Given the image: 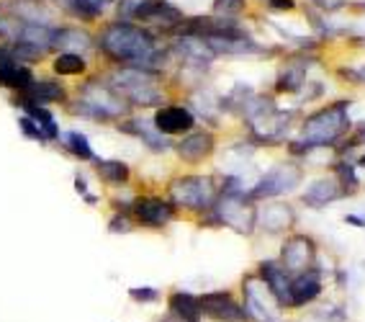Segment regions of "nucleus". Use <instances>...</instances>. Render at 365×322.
<instances>
[{
	"instance_id": "bb28decb",
	"label": "nucleus",
	"mask_w": 365,
	"mask_h": 322,
	"mask_svg": "<svg viewBox=\"0 0 365 322\" xmlns=\"http://www.w3.org/2000/svg\"><path fill=\"white\" fill-rule=\"evenodd\" d=\"M108 3L111 0H67L65 11L75 21H85L88 24V21H98Z\"/></svg>"
},
{
	"instance_id": "c756f323",
	"label": "nucleus",
	"mask_w": 365,
	"mask_h": 322,
	"mask_svg": "<svg viewBox=\"0 0 365 322\" xmlns=\"http://www.w3.org/2000/svg\"><path fill=\"white\" fill-rule=\"evenodd\" d=\"M211 11H214V16H219V19L237 21L247 11V0H214V3H211Z\"/></svg>"
},
{
	"instance_id": "1a4fd4ad",
	"label": "nucleus",
	"mask_w": 365,
	"mask_h": 322,
	"mask_svg": "<svg viewBox=\"0 0 365 322\" xmlns=\"http://www.w3.org/2000/svg\"><path fill=\"white\" fill-rule=\"evenodd\" d=\"M129 211L131 219L147 230H165L178 217V209L170 204L168 196H134Z\"/></svg>"
},
{
	"instance_id": "72a5a7b5",
	"label": "nucleus",
	"mask_w": 365,
	"mask_h": 322,
	"mask_svg": "<svg viewBox=\"0 0 365 322\" xmlns=\"http://www.w3.org/2000/svg\"><path fill=\"white\" fill-rule=\"evenodd\" d=\"M75 191H78L80 196L85 198V204L96 206L101 201V198L96 196V193H91V188H88V178H85L83 173H78V176H75Z\"/></svg>"
},
{
	"instance_id": "7ed1b4c3",
	"label": "nucleus",
	"mask_w": 365,
	"mask_h": 322,
	"mask_svg": "<svg viewBox=\"0 0 365 322\" xmlns=\"http://www.w3.org/2000/svg\"><path fill=\"white\" fill-rule=\"evenodd\" d=\"M70 109L75 116L101 121V124L121 121V119H126L131 111L129 104L101 78H91V80H85L83 86H78L75 101H70Z\"/></svg>"
},
{
	"instance_id": "b1692460",
	"label": "nucleus",
	"mask_w": 365,
	"mask_h": 322,
	"mask_svg": "<svg viewBox=\"0 0 365 322\" xmlns=\"http://www.w3.org/2000/svg\"><path fill=\"white\" fill-rule=\"evenodd\" d=\"M88 59L85 54H75V52H57L52 57V73L57 78H80V75L88 73Z\"/></svg>"
},
{
	"instance_id": "e433bc0d",
	"label": "nucleus",
	"mask_w": 365,
	"mask_h": 322,
	"mask_svg": "<svg viewBox=\"0 0 365 322\" xmlns=\"http://www.w3.org/2000/svg\"><path fill=\"white\" fill-rule=\"evenodd\" d=\"M345 224H352V227H365V217H360V214H347Z\"/></svg>"
},
{
	"instance_id": "aec40b11",
	"label": "nucleus",
	"mask_w": 365,
	"mask_h": 322,
	"mask_svg": "<svg viewBox=\"0 0 365 322\" xmlns=\"http://www.w3.org/2000/svg\"><path fill=\"white\" fill-rule=\"evenodd\" d=\"M34 80H36V75L24 62H19L14 57L0 59V88L21 96V93H26L34 86Z\"/></svg>"
},
{
	"instance_id": "f03ea898",
	"label": "nucleus",
	"mask_w": 365,
	"mask_h": 322,
	"mask_svg": "<svg viewBox=\"0 0 365 322\" xmlns=\"http://www.w3.org/2000/svg\"><path fill=\"white\" fill-rule=\"evenodd\" d=\"M350 101H334L329 106H322L314 114H309L301 121V139L309 150H322V147H337L342 139L350 134Z\"/></svg>"
},
{
	"instance_id": "cd10ccee",
	"label": "nucleus",
	"mask_w": 365,
	"mask_h": 322,
	"mask_svg": "<svg viewBox=\"0 0 365 322\" xmlns=\"http://www.w3.org/2000/svg\"><path fill=\"white\" fill-rule=\"evenodd\" d=\"M332 176L337 178V183L345 196H355L360 191V178H358V173H355V163H352V160L339 158L337 163L332 165Z\"/></svg>"
},
{
	"instance_id": "9b49d317",
	"label": "nucleus",
	"mask_w": 365,
	"mask_h": 322,
	"mask_svg": "<svg viewBox=\"0 0 365 322\" xmlns=\"http://www.w3.org/2000/svg\"><path fill=\"white\" fill-rule=\"evenodd\" d=\"M152 124L163 137H185L196 129V114L185 104H163L152 116Z\"/></svg>"
},
{
	"instance_id": "6e6552de",
	"label": "nucleus",
	"mask_w": 365,
	"mask_h": 322,
	"mask_svg": "<svg viewBox=\"0 0 365 322\" xmlns=\"http://www.w3.org/2000/svg\"><path fill=\"white\" fill-rule=\"evenodd\" d=\"M242 307L247 312L250 322H283L281 302L273 296V291L267 289L257 273H247L242 278Z\"/></svg>"
},
{
	"instance_id": "9d476101",
	"label": "nucleus",
	"mask_w": 365,
	"mask_h": 322,
	"mask_svg": "<svg viewBox=\"0 0 365 322\" xmlns=\"http://www.w3.org/2000/svg\"><path fill=\"white\" fill-rule=\"evenodd\" d=\"M281 266L291 273L299 276L304 271L317 268V243L312 235H288L281 245Z\"/></svg>"
},
{
	"instance_id": "6ab92c4d",
	"label": "nucleus",
	"mask_w": 365,
	"mask_h": 322,
	"mask_svg": "<svg viewBox=\"0 0 365 322\" xmlns=\"http://www.w3.org/2000/svg\"><path fill=\"white\" fill-rule=\"evenodd\" d=\"M339 198H345L342 188H339L337 178L334 176H322L317 181L307 186V191L301 193V201L309 206V209H324V206L334 204Z\"/></svg>"
},
{
	"instance_id": "423d86ee",
	"label": "nucleus",
	"mask_w": 365,
	"mask_h": 322,
	"mask_svg": "<svg viewBox=\"0 0 365 322\" xmlns=\"http://www.w3.org/2000/svg\"><path fill=\"white\" fill-rule=\"evenodd\" d=\"M214 211L219 224L237 235L250 237L257 230V204L250 198V191H219Z\"/></svg>"
},
{
	"instance_id": "2f4dec72",
	"label": "nucleus",
	"mask_w": 365,
	"mask_h": 322,
	"mask_svg": "<svg viewBox=\"0 0 365 322\" xmlns=\"http://www.w3.org/2000/svg\"><path fill=\"white\" fill-rule=\"evenodd\" d=\"M19 129H21V134H24L26 139H31V142H39V145H49V139L44 137V132L39 129V124H36L34 119L24 116V114L19 116Z\"/></svg>"
},
{
	"instance_id": "393cba45",
	"label": "nucleus",
	"mask_w": 365,
	"mask_h": 322,
	"mask_svg": "<svg viewBox=\"0 0 365 322\" xmlns=\"http://www.w3.org/2000/svg\"><path fill=\"white\" fill-rule=\"evenodd\" d=\"M93 165H96V173H98V178L103 181V183L108 186H126L131 178V168L129 163H124V160H93Z\"/></svg>"
},
{
	"instance_id": "4be33fe9",
	"label": "nucleus",
	"mask_w": 365,
	"mask_h": 322,
	"mask_svg": "<svg viewBox=\"0 0 365 322\" xmlns=\"http://www.w3.org/2000/svg\"><path fill=\"white\" fill-rule=\"evenodd\" d=\"M85 49H96V36L83 26H57L54 52H75L83 54Z\"/></svg>"
},
{
	"instance_id": "dca6fc26",
	"label": "nucleus",
	"mask_w": 365,
	"mask_h": 322,
	"mask_svg": "<svg viewBox=\"0 0 365 322\" xmlns=\"http://www.w3.org/2000/svg\"><path fill=\"white\" fill-rule=\"evenodd\" d=\"M118 132H124V134H131V137H137V139H142L144 145H147V150H152V152H168V150H173V139H168V137H163V134L157 132L155 129V124L152 121H147V119H139V116H126V119H121L118 121Z\"/></svg>"
},
{
	"instance_id": "f704fd0d",
	"label": "nucleus",
	"mask_w": 365,
	"mask_h": 322,
	"mask_svg": "<svg viewBox=\"0 0 365 322\" xmlns=\"http://www.w3.org/2000/svg\"><path fill=\"white\" fill-rule=\"evenodd\" d=\"M296 6H299L296 0H267V8L275 14H294Z\"/></svg>"
},
{
	"instance_id": "473e14b6",
	"label": "nucleus",
	"mask_w": 365,
	"mask_h": 322,
	"mask_svg": "<svg viewBox=\"0 0 365 322\" xmlns=\"http://www.w3.org/2000/svg\"><path fill=\"white\" fill-rule=\"evenodd\" d=\"M129 296L139 304H152L160 299V289H155V286H131Z\"/></svg>"
},
{
	"instance_id": "f3484780",
	"label": "nucleus",
	"mask_w": 365,
	"mask_h": 322,
	"mask_svg": "<svg viewBox=\"0 0 365 322\" xmlns=\"http://www.w3.org/2000/svg\"><path fill=\"white\" fill-rule=\"evenodd\" d=\"M322 289H324V281H322L319 268L291 276V309H304L314 304L322 296Z\"/></svg>"
},
{
	"instance_id": "20e7f679",
	"label": "nucleus",
	"mask_w": 365,
	"mask_h": 322,
	"mask_svg": "<svg viewBox=\"0 0 365 322\" xmlns=\"http://www.w3.org/2000/svg\"><path fill=\"white\" fill-rule=\"evenodd\" d=\"M106 83L129 104V109H152L165 104L163 73L137 70V67H113Z\"/></svg>"
},
{
	"instance_id": "39448f33",
	"label": "nucleus",
	"mask_w": 365,
	"mask_h": 322,
	"mask_svg": "<svg viewBox=\"0 0 365 322\" xmlns=\"http://www.w3.org/2000/svg\"><path fill=\"white\" fill-rule=\"evenodd\" d=\"M168 198L175 209L193 211V214L201 217L203 211L214 209L216 198H219L216 176H201V173L175 176L168 183Z\"/></svg>"
},
{
	"instance_id": "a878e982",
	"label": "nucleus",
	"mask_w": 365,
	"mask_h": 322,
	"mask_svg": "<svg viewBox=\"0 0 365 322\" xmlns=\"http://www.w3.org/2000/svg\"><path fill=\"white\" fill-rule=\"evenodd\" d=\"M160 0H116V14L121 21H131V24H144L150 19V14L157 8Z\"/></svg>"
},
{
	"instance_id": "0eeeda50",
	"label": "nucleus",
	"mask_w": 365,
	"mask_h": 322,
	"mask_svg": "<svg viewBox=\"0 0 365 322\" xmlns=\"http://www.w3.org/2000/svg\"><path fill=\"white\" fill-rule=\"evenodd\" d=\"M304 181V168L294 160H283V163L273 165L265 176L257 178V183L250 188V198L255 204L257 201H275V198L294 193Z\"/></svg>"
},
{
	"instance_id": "412c9836",
	"label": "nucleus",
	"mask_w": 365,
	"mask_h": 322,
	"mask_svg": "<svg viewBox=\"0 0 365 322\" xmlns=\"http://www.w3.org/2000/svg\"><path fill=\"white\" fill-rule=\"evenodd\" d=\"M168 312L175 322H201V296L190 294V291H173L168 296Z\"/></svg>"
},
{
	"instance_id": "4c0bfd02",
	"label": "nucleus",
	"mask_w": 365,
	"mask_h": 322,
	"mask_svg": "<svg viewBox=\"0 0 365 322\" xmlns=\"http://www.w3.org/2000/svg\"><path fill=\"white\" fill-rule=\"evenodd\" d=\"M11 57V49H8V44H0V59Z\"/></svg>"
},
{
	"instance_id": "58836bf2",
	"label": "nucleus",
	"mask_w": 365,
	"mask_h": 322,
	"mask_svg": "<svg viewBox=\"0 0 365 322\" xmlns=\"http://www.w3.org/2000/svg\"><path fill=\"white\" fill-rule=\"evenodd\" d=\"M358 165H360V168H365V147H363V152H360V158H358Z\"/></svg>"
},
{
	"instance_id": "5701e85b",
	"label": "nucleus",
	"mask_w": 365,
	"mask_h": 322,
	"mask_svg": "<svg viewBox=\"0 0 365 322\" xmlns=\"http://www.w3.org/2000/svg\"><path fill=\"white\" fill-rule=\"evenodd\" d=\"M21 96H29L36 104L46 106V104H70V93H67L65 83L62 80H49V78H36L34 86Z\"/></svg>"
},
{
	"instance_id": "ddd939ff",
	"label": "nucleus",
	"mask_w": 365,
	"mask_h": 322,
	"mask_svg": "<svg viewBox=\"0 0 365 322\" xmlns=\"http://www.w3.org/2000/svg\"><path fill=\"white\" fill-rule=\"evenodd\" d=\"M175 155L188 165H198L209 160L216 152V134L211 129H193L190 134L180 137L175 142Z\"/></svg>"
},
{
	"instance_id": "2eb2a0df",
	"label": "nucleus",
	"mask_w": 365,
	"mask_h": 322,
	"mask_svg": "<svg viewBox=\"0 0 365 322\" xmlns=\"http://www.w3.org/2000/svg\"><path fill=\"white\" fill-rule=\"evenodd\" d=\"M257 276L265 281V286L273 291V296L281 302L283 309H291V273L281 266V261H260L257 263Z\"/></svg>"
},
{
	"instance_id": "f8f14e48",
	"label": "nucleus",
	"mask_w": 365,
	"mask_h": 322,
	"mask_svg": "<svg viewBox=\"0 0 365 322\" xmlns=\"http://www.w3.org/2000/svg\"><path fill=\"white\" fill-rule=\"evenodd\" d=\"M201 312L211 322H250L242 302H237L235 294L227 289L201 294Z\"/></svg>"
},
{
	"instance_id": "7c9ffc66",
	"label": "nucleus",
	"mask_w": 365,
	"mask_h": 322,
	"mask_svg": "<svg viewBox=\"0 0 365 322\" xmlns=\"http://www.w3.org/2000/svg\"><path fill=\"white\" fill-rule=\"evenodd\" d=\"M137 227V222L131 219V211H113V217L108 219V232L111 235H129Z\"/></svg>"
},
{
	"instance_id": "c85d7f7f",
	"label": "nucleus",
	"mask_w": 365,
	"mask_h": 322,
	"mask_svg": "<svg viewBox=\"0 0 365 322\" xmlns=\"http://www.w3.org/2000/svg\"><path fill=\"white\" fill-rule=\"evenodd\" d=\"M59 139H62V145H65V150L70 152L72 158L85 160V163H93V160H96L93 145L88 142V137H85L83 132H67V134H62Z\"/></svg>"
},
{
	"instance_id": "a211bd4d",
	"label": "nucleus",
	"mask_w": 365,
	"mask_h": 322,
	"mask_svg": "<svg viewBox=\"0 0 365 322\" xmlns=\"http://www.w3.org/2000/svg\"><path fill=\"white\" fill-rule=\"evenodd\" d=\"M307 65L309 57L304 52L288 57L278 70V78H275V93H301V88L307 86Z\"/></svg>"
},
{
	"instance_id": "4468645a",
	"label": "nucleus",
	"mask_w": 365,
	"mask_h": 322,
	"mask_svg": "<svg viewBox=\"0 0 365 322\" xmlns=\"http://www.w3.org/2000/svg\"><path fill=\"white\" fill-rule=\"evenodd\" d=\"M296 224V211L286 201H267L262 209H257V227L265 235H286Z\"/></svg>"
},
{
	"instance_id": "c9c22d12",
	"label": "nucleus",
	"mask_w": 365,
	"mask_h": 322,
	"mask_svg": "<svg viewBox=\"0 0 365 322\" xmlns=\"http://www.w3.org/2000/svg\"><path fill=\"white\" fill-rule=\"evenodd\" d=\"M312 3L319 8V11H327V14H334V11H339V8L347 6L345 0H312Z\"/></svg>"
},
{
	"instance_id": "f257e3e1",
	"label": "nucleus",
	"mask_w": 365,
	"mask_h": 322,
	"mask_svg": "<svg viewBox=\"0 0 365 322\" xmlns=\"http://www.w3.org/2000/svg\"><path fill=\"white\" fill-rule=\"evenodd\" d=\"M96 49L116 67H137L152 73H163V65L173 54L170 46L160 44V36L155 31L131 21L106 24L96 39Z\"/></svg>"
}]
</instances>
